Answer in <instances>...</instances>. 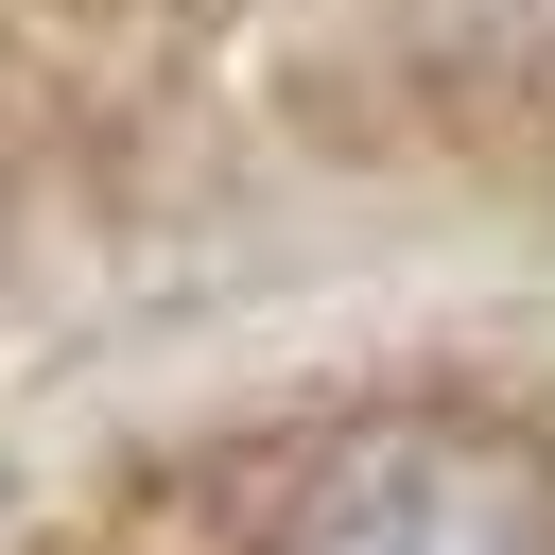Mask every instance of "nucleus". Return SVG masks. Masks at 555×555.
<instances>
[{
	"mask_svg": "<svg viewBox=\"0 0 555 555\" xmlns=\"http://www.w3.org/2000/svg\"><path fill=\"white\" fill-rule=\"evenodd\" d=\"M295 555H555V486L468 434H382L295 503Z\"/></svg>",
	"mask_w": 555,
	"mask_h": 555,
	"instance_id": "nucleus-1",
	"label": "nucleus"
}]
</instances>
